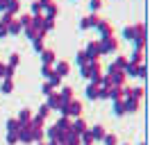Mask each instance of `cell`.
Listing matches in <instances>:
<instances>
[{
    "label": "cell",
    "instance_id": "cell-13",
    "mask_svg": "<svg viewBox=\"0 0 150 145\" xmlns=\"http://www.w3.org/2000/svg\"><path fill=\"white\" fill-rule=\"evenodd\" d=\"M57 129V132H66V129H71V118H66V116H59V120H57L55 125H52Z\"/></svg>",
    "mask_w": 150,
    "mask_h": 145
},
{
    "label": "cell",
    "instance_id": "cell-30",
    "mask_svg": "<svg viewBox=\"0 0 150 145\" xmlns=\"http://www.w3.org/2000/svg\"><path fill=\"white\" fill-rule=\"evenodd\" d=\"M46 138V129H32V141L34 143H41Z\"/></svg>",
    "mask_w": 150,
    "mask_h": 145
},
{
    "label": "cell",
    "instance_id": "cell-21",
    "mask_svg": "<svg viewBox=\"0 0 150 145\" xmlns=\"http://www.w3.org/2000/svg\"><path fill=\"white\" fill-rule=\"evenodd\" d=\"M89 129H91V134H93V141H103L105 134H107L103 125H93V127H89Z\"/></svg>",
    "mask_w": 150,
    "mask_h": 145
},
{
    "label": "cell",
    "instance_id": "cell-34",
    "mask_svg": "<svg viewBox=\"0 0 150 145\" xmlns=\"http://www.w3.org/2000/svg\"><path fill=\"white\" fill-rule=\"evenodd\" d=\"M21 25H23V30H28V27H32V14H25V16H18Z\"/></svg>",
    "mask_w": 150,
    "mask_h": 145
},
{
    "label": "cell",
    "instance_id": "cell-7",
    "mask_svg": "<svg viewBox=\"0 0 150 145\" xmlns=\"http://www.w3.org/2000/svg\"><path fill=\"white\" fill-rule=\"evenodd\" d=\"M100 20V16L98 14H89V16H84V18H80V30H91V27H96V23Z\"/></svg>",
    "mask_w": 150,
    "mask_h": 145
},
{
    "label": "cell",
    "instance_id": "cell-8",
    "mask_svg": "<svg viewBox=\"0 0 150 145\" xmlns=\"http://www.w3.org/2000/svg\"><path fill=\"white\" fill-rule=\"evenodd\" d=\"M84 50L91 54V59H100V57H103V48H100V41H89Z\"/></svg>",
    "mask_w": 150,
    "mask_h": 145
},
{
    "label": "cell",
    "instance_id": "cell-38",
    "mask_svg": "<svg viewBox=\"0 0 150 145\" xmlns=\"http://www.w3.org/2000/svg\"><path fill=\"white\" fill-rule=\"evenodd\" d=\"M146 75H148V66H146V61H143V63L137 66V77H146Z\"/></svg>",
    "mask_w": 150,
    "mask_h": 145
},
{
    "label": "cell",
    "instance_id": "cell-18",
    "mask_svg": "<svg viewBox=\"0 0 150 145\" xmlns=\"http://www.w3.org/2000/svg\"><path fill=\"white\" fill-rule=\"evenodd\" d=\"M32 116H34L32 109H21V111H18V122H21V125H28L30 120H32Z\"/></svg>",
    "mask_w": 150,
    "mask_h": 145
},
{
    "label": "cell",
    "instance_id": "cell-52",
    "mask_svg": "<svg viewBox=\"0 0 150 145\" xmlns=\"http://www.w3.org/2000/svg\"><path fill=\"white\" fill-rule=\"evenodd\" d=\"M37 145H48V143H43V141H41V143H37Z\"/></svg>",
    "mask_w": 150,
    "mask_h": 145
},
{
    "label": "cell",
    "instance_id": "cell-28",
    "mask_svg": "<svg viewBox=\"0 0 150 145\" xmlns=\"http://www.w3.org/2000/svg\"><path fill=\"white\" fill-rule=\"evenodd\" d=\"M86 98L89 100H98V86H96V84H91V82H89V86H86Z\"/></svg>",
    "mask_w": 150,
    "mask_h": 145
},
{
    "label": "cell",
    "instance_id": "cell-9",
    "mask_svg": "<svg viewBox=\"0 0 150 145\" xmlns=\"http://www.w3.org/2000/svg\"><path fill=\"white\" fill-rule=\"evenodd\" d=\"M57 95H59V102H64V104H68L71 100L75 98V91L71 89V86H62V89L57 91Z\"/></svg>",
    "mask_w": 150,
    "mask_h": 145
},
{
    "label": "cell",
    "instance_id": "cell-12",
    "mask_svg": "<svg viewBox=\"0 0 150 145\" xmlns=\"http://www.w3.org/2000/svg\"><path fill=\"white\" fill-rule=\"evenodd\" d=\"M52 68H55V72L59 75V77H66V75L71 72V63H68V61H55Z\"/></svg>",
    "mask_w": 150,
    "mask_h": 145
},
{
    "label": "cell",
    "instance_id": "cell-19",
    "mask_svg": "<svg viewBox=\"0 0 150 145\" xmlns=\"http://www.w3.org/2000/svg\"><path fill=\"white\" fill-rule=\"evenodd\" d=\"M43 125H46V118L43 116H32V120H30V129H43Z\"/></svg>",
    "mask_w": 150,
    "mask_h": 145
},
{
    "label": "cell",
    "instance_id": "cell-33",
    "mask_svg": "<svg viewBox=\"0 0 150 145\" xmlns=\"http://www.w3.org/2000/svg\"><path fill=\"white\" fill-rule=\"evenodd\" d=\"M46 138L48 141H59V132H57L55 127H48L46 129Z\"/></svg>",
    "mask_w": 150,
    "mask_h": 145
},
{
    "label": "cell",
    "instance_id": "cell-43",
    "mask_svg": "<svg viewBox=\"0 0 150 145\" xmlns=\"http://www.w3.org/2000/svg\"><path fill=\"white\" fill-rule=\"evenodd\" d=\"M7 143H9V145H16V143H18V134H14V132H7Z\"/></svg>",
    "mask_w": 150,
    "mask_h": 145
},
{
    "label": "cell",
    "instance_id": "cell-50",
    "mask_svg": "<svg viewBox=\"0 0 150 145\" xmlns=\"http://www.w3.org/2000/svg\"><path fill=\"white\" fill-rule=\"evenodd\" d=\"M37 2H39V5H41V9H46L48 5H50V2H52V0H37Z\"/></svg>",
    "mask_w": 150,
    "mask_h": 145
},
{
    "label": "cell",
    "instance_id": "cell-37",
    "mask_svg": "<svg viewBox=\"0 0 150 145\" xmlns=\"http://www.w3.org/2000/svg\"><path fill=\"white\" fill-rule=\"evenodd\" d=\"M52 27H55V18H46V16H43V32L48 34Z\"/></svg>",
    "mask_w": 150,
    "mask_h": 145
},
{
    "label": "cell",
    "instance_id": "cell-14",
    "mask_svg": "<svg viewBox=\"0 0 150 145\" xmlns=\"http://www.w3.org/2000/svg\"><path fill=\"white\" fill-rule=\"evenodd\" d=\"M7 32H9V36H16V34H21V32H23V25H21L18 18H14L9 25H7Z\"/></svg>",
    "mask_w": 150,
    "mask_h": 145
},
{
    "label": "cell",
    "instance_id": "cell-23",
    "mask_svg": "<svg viewBox=\"0 0 150 145\" xmlns=\"http://www.w3.org/2000/svg\"><path fill=\"white\" fill-rule=\"evenodd\" d=\"M143 59H146V50H139V48H137V50L132 52V59H127V61L130 63H143Z\"/></svg>",
    "mask_w": 150,
    "mask_h": 145
},
{
    "label": "cell",
    "instance_id": "cell-24",
    "mask_svg": "<svg viewBox=\"0 0 150 145\" xmlns=\"http://www.w3.org/2000/svg\"><path fill=\"white\" fill-rule=\"evenodd\" d=\"M80 143H82V145H91V143H96V141H93V134H91V129H84V132L80 134Z\"/></svg>",
    "mask_w": 150,
    "mask_h": 145
},
{
    "label": "cell",
    "instance_id": "cell-17",
    "mask_svg": "<svg viewBox=\"0 0 150 145\" xmlns=\"http://www.w3.org/2000/svg\"><path fill=\"white\" fill-rule=\"evenodd\" d=\"M127 57H123V54H118V57H116V59H114L112 61V66L114 68H116V70H125V68H127Z\"/></svg>",
    "mask_w": 150,
    "mask_h": 145
},
{
    "label": "cell",
    "instance_id": "cell-6",
    "mask_svg": "<svg viewBox=\"0 0 150 145\" xmlns=\"http://www.w3.org/2000/svg\"><path fill=\"white\" fill-rule=\"evenodd\" d=\"M39 54H41V63H46V66H55L57 54H55V50H52V48H43Z\"/></svg>",
    "mask_w": 150,
    "mask_h": 145
},
{
    "label": "cell",
    "instance_id": "cell-32",
    "mask_svg": "<svg viewBox=\"0 0 150 145\" xmlns=\"http://www.w3.org/2000/svg\"><path fill=\"white\" fill-rule=\"evenodd\" d=\"M125 107H123V100H114V116H123Z\"/></svg>",
    "mask_w": 150,
    "mask_h": 145
},
{
    "label": "cell",
    "instance_id": "cell-29",
    "mask_svg": "<svg viewBox=\"0 0 150 145\" xmlns=\"http://www.w3.org/2000/svg\"><path fill=\"white\" fill-rule=\"evenodd\" d=\"M0 91H2L5 95H9L11 91H14V80H2V86H0Z\"/></svg>",
    "mask_w": 150,
    "mask_h": 145
},
{
    "label": "cell",
    "instance_id": "cell-49",
    "mask_svg": "<svg viewBox=\"0 0 150 145\" xmlns=\"http://www.w3.org/2000/svg\"><path fill=\"white\" fill-rule=\"evenodd\" d=\"M5 36H9V32H7V25L0 23V39H5Z\"/></svg>",
    "mask_w": 150,
    "mask_h": 145
},
{
    "label": "cell",
    "instance_id": "cell-47",
    "mask_svg": "<svg viewBox=\"0 0 150 145\" xmlns=\"http://www.w3.org/2000/svg\"><path fill=\"white\" fill-rule=\"evenodd\" d=\"M0 80H7V63L0 61Z\"/></svg>",
    "mask_w": 150,
    "mask_h": 145
},
{
    "label": "cell",
    "instance_id": "cell-10",
    "mask_svg": "<svg viewBox=\"0 0 150 145\" xmlns=\"http://www.w3.org/2000/svg\"><path fill=\"white\" fill-rule=\"evenodd\" d=\"M18 143H34V141H32V129H30V122L28 125H23L18 129Z\"/></svg>",
    "mask_w": 150,
    "mask_h": 145
},
{
    "label": "cell",
    "instance_id": "cell-2",
    "mask_svg": "<svg viewBox=\"0 0 150 145\" xmlns=\"http://www.w3.org/2000/svg\"><path fill=\"white\" fill-rule=\"evenodd\" d=\"M100 48H103V54H112L118 50V39L116 36H107V39H100Z\"/></svg>",
    "mask_w": 150,
    "mask_h": 145
},
{
    "label": "cell",
    "instance_id": "cell-22",
    "mask_svg": "<svg viewBox=\"0 0 150 145\" xmlns=\"http://www.w3.org/2000/svg\"><path fill=\"white\" fill-rule=\"evenodd\" d=\"M75 61H77V66H86V63L91 61V54L86 52V50H80L77 57H75Z\"/></svg>",
    "mask_w": 150,
    "mask_h": 145
},
{
    "label": "cell",
    "instance_id": "cell-15",
    "mask_svg": "<svg viewBox=\"0 0 150 145\" xmlns=\"http://www.w3.org/2000/svg\"><path fill=\"white\" fill-rule=\"evenodd\" d=\"M46 104L50 107V111H57V107H59V95H57V91H52L50 95H46Z\"/></svg>",
    "mask_w": 150,
    "mask_h": 145
},
{
    "label": "cell",
    "instance_id": "cell-1",
    "mask_svg": "<svg viewBox=\"0 0 150 145\" xmlns=\"http://www.w3.org/2000/svg\"><path fill=\"white\" fill-rule=\"evenodd\" d=\"M80 75L86 82H91V84L98 86L100 80H103V63H100V59H91L86 66H80Z\"/></svg>",
    "mask_w": 150,
    "mask_h": 145
},
{
    "label": "cell",
    "instance_id": "cell-11",
    "mask_svg": "<svg viewBox=\"0 0 150 145\" xmlns=\"http://www.w3.org/2000/svg\"><path fill=\"white\" fill-rule=\"evenodd\" d=\"M123 107H125V113H134V111H139L141 102H139V100H134V98H125V100H123Z\"/></svg>",
    "mask_w": 150,
    "mask_h": 145
},
{
    "label": "cell",
    "instance_id": "cell-3",
    "mask_svg": "<svg viewBox=\"0 0 150 145\" xmlns=\"http://www.w3.org/2000/svg\"><path fill=\"white\" fill-rule=\"evenodd\" d=\"M59 143H64V145H82L80 143V134H75V132H71V129L59 132Z\"/></svg>",
    "mask_w": 150,
    "mask_h": 145
},
{
    "label": "cell",
    "instance_id": "cell-35",
    "mask_svg": "<svg viewBox=\"0 0 150 145\" xmlns=\"http://www.w3.org/2000/svg\"><path fill=\"white\" fill-rule=\"evenodd\" d=\"M103 143L105 145H118V136H116V134H105Z\"/></svg>",
    "mask_w": 150,
    "mask_h": 145
},
{
    "label": "cell",
    "instance_id": "cell-26",
    "mask_svg": "<svg viewBox=\"0 0 150 145\" xmlns=\"http://www.w3.org/2000/svg\"><path fill=\"white\" fill-rule=\"evenodd\" d=\"M21 122H18V118H9L7 120V132H14V134H18V129H21Z\"/></svg>",
    "mask_w": 150,
    "mask_h": 145
},
{
    "label": "cell",
    "instance_id": "cell-44",
    "mask_svg": "<svg viewBox=\"0 0 150 145\" xmlns=\"http://www.w3.org/2000/svg\"><path fill=\"white\" fill-rule=\"evenodd\" d=\"M100 7H103V0H91V11H93V14H98Z\"/></svg>",
    "mask_w": 150,
    "mask_h": 145
},
{
    "label": "cell",
    "instance_id": "cell-46",
    "mask_svg": "<svg viewBox=\"0 0 150 145\" xmlns=\"http://www.w3.org/2000/svg\"><path fill=\"white\" fill-rule=\"evenodd\" d=\"M52 91H55V89H52V86H50L48 82H46V84H43V86H41V93H43V95H50Z\"/></svg>",
    "mask_w": 150,
    "mask_h": 145
},
{
    "label": "cell",
    "instance_id": "cell-48",
    "mask_svg": "<svg viewBox=\"0 0 150 145\" xmlns=\"http://www.w3.org/2000/svg\"><path fill=\"white\" fill-rule=\"evenodd\" d=\"M32 14H43V9H41V5H39L37 0L32 2Z\"/></svg>",
    "mask_w": 150,
    "mask_h": 145
},
{
    "label": "cell",
    "instance_id": "cell-53",
    "mask_svg": "<svg viewBox=\"0 0 150 145\" xmlns=\"http://www.w3.org/2000/svg\"><path fill=\"white\" fill-rule=\"evenodd\" d=\"M57 145H64V143H59V141H57Z\"/></svg>",
    "mask_w": 150,
    "mask_h": 145
},
{
    "label": "cell",
    "instance_id": "cell-54",
    "mask_svg": "<svg viewBox=\"0 0 150 145\" xmlns=\"http://www.w3.org/2000/svg\"><path fill=\"white\" fill-rule=\"evenodd\" d=\"M139 145H148V143H139Z\"/></svg>",
    "mask_w": 150,
    "mask_h": 145
},
{
    "label": "cell",
    "instance_id": "cell-42",
    "mask_svg": "<svg viewBox=\"0 0 150 145\" xmlns=\"http://www.w3.org/2000/svg\"><path fill=\"white\" fill-rule=\"evenodd\" d=\"M14 18H16V16H11L9 11H5V14H2V18H0V23H2V25H9Z\"/></svg>",
    "mask_w": 150,
    "mask_h": 145
},
{
    "label": "cell",
    "instance_id": "cell-27",
    "mask_svg": "<svg viewBox=\"0 0 150 145\" xmlns=\"http://www.w3.org/2000/svg\"><path fill=\"white\" fill-rule=\"evenodd\" d=\"M18 9H21V2H18V0H7V11H9L11 16H16V14H18Z\"/></svg>",
    "mask_w": 150,
    "mask_h": 145
},
{
    "label": "cell",
    "instance_id": "cell-16",
    "mask_svg": "<svg viewBox=\"0 0 150 145\" xmlns=\"http://www.w3.org/2000/svg\"><path fill=\"white\" fill-rule=\"evenodd\" d=\"M84 129H89V127L82 118H75V122H71V132H75V134H82Z\"/></svg>",
    "mask_w": 150,
    "mask_h": 145
},
{
    "label": "cell",
    "instance_id": "cell-51",
    "mask_svg": "<svg viewBox=\"0 0 150 145\" xmlns=\"http://www.w3.org/2000/svg\"><path fill=\"white\" fill-rule=\"evenodd\" d=\"M0 11H2V14L7 11V0H0Z\"/></svg>",
    "mask_w": 150,
    "mask_h": 145
},
{
    "label": "cell",
    "instance_id": "cell-31",
    "mask_svg": "<svg viewBox=\"0 0 150 145\" xmlns=\"http://www.w3.org/2000/svg\"><path fill=\"white\" fill-rule=\"evenodd\" d=\"M48 84H50L52 89H59V86H62V77H59L57 72H52V75L48 77Z\"/></svg>",
    "mask_w": 150,
    "mask_h": 145
},
{
    "label": "cell",
    "instance_id": "cell-36",
    "mask_svg": "<svg viewBox=\"0 0 150 145\" xmlns=\"http://www.w3.org/2000/svg\"><path fill=\"white\" fill-rule=\"evenodd\" d=\"M123 39H127V41H134V25H127L123 30Z\"/></svg>",
    "mask_w": 150,
    "mask_h": 145
},
{
    "label": "cell",
    "instance_id": "cell-4",
    "mask_svg": "<svg viewBox=\"0 0 150 145\" xmlns=\"http://www.w3.org/2000/svg\"><path fill=\"white\" fill-rule=\"evenodd\" d=\"M80 113H82V102L73 98L68 104H66V116L68 118H80Z\"/></svg>",
    "mask_w": 150,
    "mask_h": 145
},
{
    "label": "cell",
    "instance_id": "cell-25",
    "mask_svg": "<svg viewBox=\"0 0 150 145\" xmlns=\"http://www.w3.org/2000/svg\"><path fill=\"white\" fill-rule=\"evenodd\" d=\"M143 95H146V89L143 86H134V89H130V98H134V100H143Z\"/></svg>",
    "mask_w": 150,
    "mask_h": 145
},
{
    "label": "cell",
    "instance_id": "cell-5",
    "mask_svg": "<svg viewBox=\"0 0 150 145\" xmlns=\"http://www.w3.org/2000/svg\"><path fill=\"white\" fill-rule=\"evenodd\" d=\"M96 30L103 34V39H107V36H114V27L109 20H105V18H100L98 23H96Z\"/></svg>",
    "mask_w": 150,
    "mask_h": 145
},
{
    "label": "cell",
    "instance_id": "cell-20",
    "mask_svg": "<svg viewBox=\"0 0 150 145\" xmlns=\"http://www.w3.org/2000/svg\"><path fill=\"white\" fill-rule=\"evenodd\" d=\"M57 14H59V7H57V2L52 0V2H50V5L43 9V16H46V18H55Z\"/></svg>",
    "mask_w": 150,
    "mask_h": 145
},
{
    "label": "cell",
    "instance_id": "cell-39",
    "mask_svg": "<svg viewBox=\"0 0 150 145\" xmlns=\"http://www.w3.org/2000/svg\"><path fill=\"white\" fill-rule=\"evenodd\" d=\"M52 72H55V68H52V66H46V63H41V75H43V77H50V75H52Z\"/></svg>",
    "mask_w": 150,
    "mask_h": 145
},
{
    "label": "cell",
    "instance_id": "cell-40",
    "mask_svg": "<svg viewBox=\"0 0 150 145\" xmlns=\"http://www.w3.org/2000/svg\"><path fill=\"white\" fill-rule=\"evenodd\" d=\"M18 63H21V57H18V54H16V52H14V54H9V61H7V66H11V68H16Z\"/></svg>",
    "mask_w": 150,
    "mask_h": 145
},
{
    "label": "cell",
    "instance_id": "cell-41",
    "mask_svg": "<svg viewBox=\"0 0 150 145\" xmlns=\"http://www.w3.org/2000/svg\"><path fill=\"white\" fill-rule=\"evenodd\" d=\"M32 48H34V52H41V50L46 48V45H43V39H34V41H32Z\"/></svg>",
    "mask_w": 150,
    "mask_h": 145
},
{
    "label": "cell",
    "instance_id": "cell-45",
    "mask_svg": "<svg viewBox=\"0 0 150 145\" xmlns=\"http://www.w3.org/2000/svg\"><path fill=\"white\" fill-rule=\"evenodd\" d=\"M48 113H50V107H48V104H41V107H39V116L48 118Z\"/></svg>",
    "mask_w": 150,
    "mask_h": 145
}]
</instances>
